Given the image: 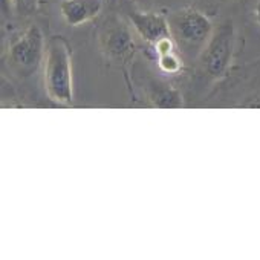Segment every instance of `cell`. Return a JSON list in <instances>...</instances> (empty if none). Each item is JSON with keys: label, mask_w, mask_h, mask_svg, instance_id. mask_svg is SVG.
Masks as SVG:
<instances>
[{"label": "cell", "mask_w": 260, "mask_h": 260, "mask_svg": "<svg viewBox=\"0 0 260 260\" xmlns=\"http://www.w3.org/2000/svg\"><path fill=\"white\" fill-rule=\"evenodd\" d=\"M103 52L115 61H125L134 55L137 46L128 28L119 20H113L103 28L101 32Z\"/></svg>", "instance_id": "5"}, {"label": "cell", "mask_w": 260, "mask_h": 260, "mask_svg": "<svg viewBox=\"0 0 260 260\" xmlns=\"http://www.w3.org/2000/svg\"><path fill=\"white\" fill-rule=\"evenodd\" d=\"M158 68L166 74H178L182 69V60L176 52L164 54L158 57Z\"/></svg>", "instance_id": "9"}, {"label": "cell", "mask_w": 260, "mask_h": 260, "mask_svg": "<svg viewBox=\"0 0 260 260\" xmlns=\"http://www.w3.org/2000/svg\"><path fill=\"white\" fill-rule=\"evenodd\" d=\"M169 23L173 39L187 52H202L214 31L211 20L194 8H182L173 13Z\"/></svg>", "instance_id": "2"}, {"label": "cell", "mask_w": 260, "mask_h": 260, "mask_svg": "<svg viewBox=\"0 0 260 260\" xmlns=\"http://www.w3.org/2000/svg\"><path fill=\"white\" fill-rule=\"evenodd\" d=\"M45 39L37 25H31L10 48V61L17 74L28 77L32 75L43 61Z\"/></svg>", "instance_id": "4"}, {"label": "cell", "mask_w": 260, "mask_h": 260, "mask_svg": "<svg viewBox=\"0 0 260 260\" xmlns=\"http://www.w3.org/2000/svg\"><path fill=\"white\" fill-rule=\"evenodd\" d=\"M103 8V0H61L60 13L69 26H80L93 20Z\"/></svg>", "instance_id": "7"}, {"label": "cell", "mask_w": 260, "mask_h": 260, "mask_svg": "<svg viewBox=\"0 0 260 260\" xmlns=\"http://www.w3.org/2000/svg\"><path fill=\"white\" fill-rule=\"evenodd\" d=\"M236 31L231 20L220 23L211 34L205 48L201 52V63L211 78L219 80L226 75L233 60Z\"/></svg>", "instance_id": "3"}, {"label": "cell", "mask_w": 260, "mask_h": 260, "mask_svg": "<svg viewBox=\"0 0 260 260\" xmlns=\"http://www.w3.org/2000/svg\"><path fill=\"white\" fill-rule=\"evenodd\" d=\"M254 16H255V20H257V23L260 25V0H258L257 5H255V8H254Z\"/></svg>", "instance_id": "12"}, {"label": "cell", "mask_w": 260, "mask_h": 260, "mask_svg": "<svg viewBox=\"0 0 260 260\" xmlns=\"http://www.w3.org/2000/svg\"><path fill=\"white\" fill-rule=\"evenodd\" d=\"M134 2H140V0H134Z\"/></svg>", "instance_id": "13"}, {"label": "cell", "mask_w": 260, "mask_h": 260, "mask_svg": "<svg viewBox=\"0 0 260 260\" xmlns=\"http://www.w3.org/2000/svg\"><path fill=\"white\" fill-rule=\"evenodd\" d=\"M152 104L156 107H169V109H175V107H182L184 101L181 96V92L172 86H158L153 84V90H152Z\"/></svg>", "instance_id": "8"}, {"label": "cell", "mask_w": 260, "mask_h": 260, "mask_svg": "<svg viewBox=\"0 0 260 260\" xmlns=\"http://www.w3.org/2000/svg\"><path fill=\"white\" fill-rule=\"evenodd\" d=\"M130 22H132L135 31L140 34V37L153 46L156 42L166 37H173L169 19H166L159 13L152 11H137L130 14Z\"/></svg>", "instance_id": "6"}, {"label": "cell", "mask_w": 260, "mask_h": 260, "mask_svg": "<svg viewBox=\"0 0 260 260\" xmlns=\"http://www.w3.org/2000/svg\"><path fill=\"white\" fill-rule=\"evenodd\" d=\"M175 39L173 37H166V39H161L159 42H156L152 48L156 54V57L159 55H164V54H170V52H175L176 46H175Z\"/></svg>", "instance_id": "11"}, {"label": "cell", "mask_w": 260, "mask_h": 260, "mask_svg": "<svg viewBox=\"0 0 260 260\" xmlns=\"http://www.w3.org/2000/svg\"><path fill=\"white\" fill-rule=\"evenodd\" d=\"M5 4L20 16H32L39 10V0H4Z\"/></svg>", "instance_id": "10"}, {"label": "cell", "mask_w": 260, "mask_h": 260, "mask_svg": "<svg viewBox=\"0 0 260 260\" xmlns=\"http://www.w3.org/2000/svg\"><path fill=\"white\" fill-rule=\"evenodd\" d=\"M71 49L61 37H52L45 54V86L51 100L71 104L74 100Z\"/></svg>", "instance_id": "1"}]
</instances>
